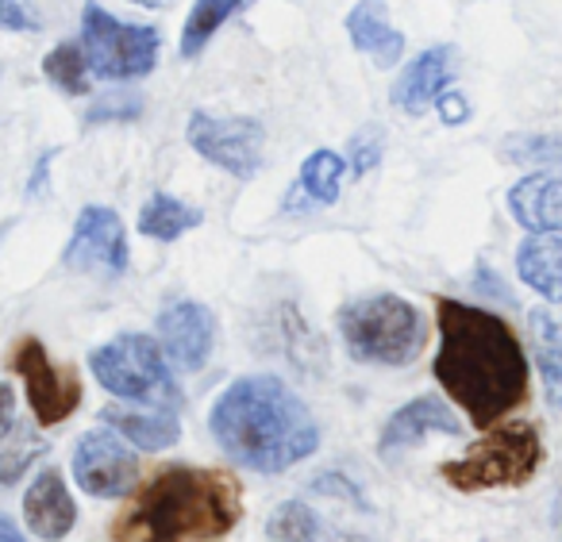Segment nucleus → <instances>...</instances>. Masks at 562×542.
Here are the masks:
<instances>
[{"mask_svg": "<svg viewBox=\"0 0 562 542\" xmlns=\"http://www.w3.org/2000/svg\"><path fill=\"white\" fill-rule=\"evenodd\" d=\"M436 381L474 427H493L528 400V354L513 327L474 304L436 301Z\"/></svg>", "mask_w": 562, "mask_h": 542, "instance_id": "obj_1", "label": "nucleus"}, {"mask_svg": "<svg viewBox=\"0 0 562 542\" xmlns=\"http://www.w3.org/2000/svg\"><path fill=\"white\" fill-rule=\"evenodd\" d=\"M209 431L232 462L255 473H285L321 447L308 404L270 373L232 381L212 404Z\"/></svg>", "mask_w": 562, "mask_h": 542, "instance_id": "obj_2", "label": "nucleus"}, {"mask_svg": "<svg viewBox=\"0 0 562 542\" xmlns=\"http://www.w3.org/2000/svg\"><path fill=\"white\" fill-rule=\"evenodd\" d=\"M239 519L243 493L232 473L173 465L132 496L112 523V542H220Z\"/></svg>", "mask_w": 562, "mask_h": 542, "instance_id": "obj_3", "label": "nucleus"}, {"mask_svg": "<svg viewBox=\"0 0 562 542\" xmlns=\"http://www.w3.org/2000/svg\"><path fill=\"white\" fill-rule=\"evenodd\" d=\"M336 324L351 358L367 365H408L416 362L424 339H428L420 308L393 293L359 296V301L344 304Z\"/></svg>", "mask_w": 562, "mask_h": 542, "instance_id": "obj_4", "label": "nucleus"}, {"mask_svg": "<svg viewBox=\"0 0 562 542\" xmlns=\"http://www.w3.org/2000/svg\"><path fill=\"white\" fill-rule=\"evenodd\" d=\"M543 462V439L531 424H493L467 454L447 458L439 477L454 493H490V488H524Z\"/></svg>", "mask_w": 562, "mask_h": 542, "instance_id": "obj_5", "label": "nucleus"}, {"mask_svg": "<svg viewBox=\"0 0 562 542\" xmlns=\"http://www.w3.org/2000/svg\"><path fill=\"white\" fill-rule=\"evenodd\" d=\"M93 377L120 400L147 404V408H181V388L166 370V354L150 335H116L112 342L89 354Z\"/></svg>", "mask_w": 562, "mask_h": 542, "instance_id": "obj_6", "label": "nucleus"}, {"mask_svg": "<svg viewBox=\"0 0 562 542\" xmlns=\"http://www.w3.org/2000/svg\"><path fill=\"white\" fill-rule=\"evenodd\" d=\"M81 50H86L89 74H97L101 81H135L158 66L162 35L150 24H120L101 4H86Z\"/></svg>", "mask_w": 562, "mask_h": 542, "instance_id": "obj_7", "label": "nucleus"}, {"mask_svg": "<svg viewBox=\"0 0 562 542\" xmlns=\"http://www.w3.org/2000/svg\"><path fill=\"white\" fill-rule=\"evenodd\" d=\"M186 139L209 166H220L224 173L239 181H250L262 170L266 132L250 116H212L193 112L186 124Z\"/></svg>", "mask_w": 562, "mask_h": 542, "instance_id": "obj_8", "label": "nucleus"}, {"mask_svg": "<svg viewBox=\"0 0 562 542\" xmlns=\"http://www.w3.org/2000/svg\"><path fill=\"white\" fill-rule=\"evenodd\" d=\"M12 370L20 373L27 388V400H32V411L40 419V427H55L63 419H70L81 404V381L70 365L50 362L47 347L40 339H20L16 350H12Z\"/></svg>", "mask_w": 562, "mask_h": 542, "instance_id": "obj_9", "label": "nucleus"}, {"mask_svg": "<svg viewBox=\"0 0 562 542\" xmlns=\"http://www.w3.org/2000/svg\"><path fill=\"white\" fill-rule=\"evenodd\" d=\"M63 262L78 273H104V278H120L132 262L127 255V232L124 219L104 204H86L74 224V235L63 250Z\"/></svg>", "mask_w": 562, "mask_h": 542, "instance_id": "obj_10", "label": "nucleus"}, {"mask_svg": "<svg viewBox=\"0 0 562 542\" xmlns=\"http://www.w3.org/2000/svg\"><path fill=\"white\" fill-rule=\"evenodd\" d=\"M135 473H139V462L127 450L124 434L89 431L74 447V481L81 485V493L116 500V496H127V488L135 485Z\"/></svg>", "mask_w": 562, "mask_h": 542, "instance_id": "obj_11", "label": "nucleus"}, {"mask_svg": "<svg viewBox=\"0 0 562 542\" xmlns=\"http://www.w3.org/2000/svg\"><path fill=\"white\" fill-rule=\"evenodd\" d=\"M158 347L178 370L201 373L216 347V316L201 301H173L158 312Z\"/></svg>", "mask_w": 562, "mask_h": 542, "instance_id": "obj_12", "label": "nucleus"}, {"mask_svg": "<svg viewBox=\"0 0 562 542\" xmlns=\"http://www.w3.org/2000/svg\"><path fill=\"white\" fill-rule=\"evenodd\" d=\"M428 434H462V419L436 396H416L385 419L382 434H378V454L393 462L405 450L420 447Z\"/></svg>", "mask_w": 562, "mask_h": 542, "instance_id": "obj_13", "label": "nucleus"}, {"mask_svg": "<svg viewBox=\"0 0 562 542\" xmlns=\"http://www.w3.org/2000/svg\"><path fill=\"white\" fill-rule=\"evenodd\" d=\"M459 50L454 47H428L401 70V78L393 81V104L408 116H424L428 109H436L439 93L451 86L454 70H459Z\"/></svg>", "mask_w": 562, "mask_h": 542, "instance_id": "obj_14", "label": "nucleus"}, {"mask_svg": "<svg viewBox=\"0 0 562 542\" xmlns=\"http://www.w3.org/2000/svg\"><path fill=\"white\" fill-rule=\"evenodd\" d=\"M24 519L32 527V534L47 542H58L74 531L78 523V504L66 493V481L58 470H43L32 481V488L24 493Z\"/></svg>", "mask_w": 562, "mask_h": 542, "instance_id": "obj_15", "label": "nucleus"}, {"mask_svg": "<svg viewBox=\"0 0 562 542\" xmlns=\"http://www.w3.org/2000/svg\"><path fill=\"white\" fill-rule=\"evenodd\" d=\"M508 212L524 232L562 235V178L559 173H528L508 189Z\"/></svg>", "mask_w": 562, "mask_h": 542, "instance_id": "obj_16", "label": "nucleus"}, {"mask_svg": "<svg viewBox=\"0 0 562 542\" xmlns=\"http://www.w3.org/2000/svg\"><path fill=\"white\" fill-rule=\"evenodd\" d=\"M347 35H351L355 50L374 58L382 70H390V66H397L405 58V35L390 24V12H385L382 0H359L347 12Z\"/></svg>", "mask_w": 562, "mask_h": 542, "instance_id": "obj_17", "label": "nucleus"}, {"mask_svg": "<svg viewBox=\"0 0 562 542\" xmlns=\"http://www.w3.org/2000/svg\"><path fill=\"white\" fill-rule=\"evenodd\" d=\"M516 273L543 301L562 304V235L528 232V239L516 250Z\"/></svg>", "mask_w": 562, "mask_h": 542, "instance_id": "obj_18", "label": "nucleus"}, {"mask_svg": "<svg viewBox=\"0 0 562 542\" xmlns=\"http://www.w3.org/2000/svg\"><path fill=\"white\" fill-rule=\"evenodd\" d=\"M344 178H347V158L336 155V150L321 147L301 162L297 185H293L285 208H313V204H336L339 193H344Z\"/></svg>", "mask_w": 562, "mask_h": 542, "instance_id": "obj_19", "label": "nucleus"}, {"mask_svg": "<svg viewBox=\"0 0 562 542\" xmlns=\"http://www.w3.org/2000/svg\"><path fill=\"white\" fill-rule=\"evenodd\" d=\"M101 419L109 427H116V434H124L127 442H135L139 450H166L181 439V424L173 411L166 408H150V411H132V408H112L101 411Z\"/></svg>", "mask_w": 562, "mask_h": 542, "instance_id": "obj_20", "label": "nucleus"}, {"mask_svg": "<svg viewBox=\"0 0 562 542\" xmlns=\"http://www.w3.org/2000/svg\"><path fill=\"white\" fill-rule=\"evenodd\" d=\"M201 208H193V204L178 201L170 193H155L139 208V232L155 242H178L186 232L201 227Z\"/></svg>", "mask_w": 562, "mask_h": 542, "instance_id": "obj_21", "label": "nucleus"}, {"mask_svg": "<svg viewBox=\"0 0 562 542\" xmlns=\"http://www.w3.org/2000/svg\"><path fill=\"white\" fill-rule=\"evenodd\" d=\"M243 9V0H196L186 16V27H181V58H196L204 47L212 43V35Z\"/></svg>", "mask_w": 562, "mask_h": 542, "instance_id": "obj_22", "label": "nucleus"}, {"mask_svg": "<svg viewBox=\"0 0 562 542\" xmlns=\"http://www.w3.org/2000/svg\"><path fill=\"white\" fill-rule=\"evenodd\" d=\"M531 331H536L539 377H543L551 404L562 408V324L547 316V312H536V316H531Z\"/></svg>", "mask_w": 562, "mask_h": 542, "instance_id": "obj_23", "label": "nucleus"}, {"mask_svg": "<svg viewBox=\"0 0 562 542\" xmlns=\"http://www.w3.org/2000/svg\"><path fill=\"white\" fill-rule=\"evenodd\" d=\"M43 74L55 89L70 97H86L89 93V63L81 43H58L47 58H43Z\"/></svg>", "mask_w": 562, "mask_h": 542, "instance_id": "obj_24", "label": "nucleus"}, {"mask_svg": "<svg viewBox=\"0 0 562 542\" xmlns=\"http://www.w3.org/2000/svg\"><path fill=\"white\" fill-rule=\"evenodd\" d=\"M501 158L513 162V166H543V170H559L562 166V139L559 135L516 132L501 143Z\"/></svg>", "mask_w": 562, "mask_h": 542, "instance_id": "obj_25", "label": "nucleus"}, {"mask_svg": "<svg viewBox=\"0 0 562 542\" xmlns=\"http://www.w3.org/2000/svg\"><path fill=\"white\" fill-rule=\"evenodd\" d=\"M266 534L273 542H316L321 539V519L308 504L301 500H285L270 511L266 519Z\"/></svg>", "mask_w": 562, "mask_h": 542, "instance_id": "obj_26", "label": "nucleus"}, {"mask_svg": "<svg viewBox=\"0 0 562 542\" xmlns=\"http://www.w3.org/2000/svg\"><path fill=\"white\" fill-rule=\"evenodd\" d=\"M43 450H47V442H43V439H27V442H20V447H12V450H0V488L16 485V481L27 473V465H32Z\"/></svg>", "mask_w": 562, "mask_h": 542, "instance_id": "obj_27", "label": "nucleus"}, {"mask_svg": "<svg viewBox=\"0 0 562 542\" xmlns=\"http://www.w3.org/2000/svg\"><path fill=\"white\" fill-rule=\"evenodd\" d=\"M347 166H351L359 178H367L370 170H374L378 162H382V132H374V127H367V132H359L351 139V147H347Z\"/></svg>", "mask_w": 562, "mask_h": 542, "instance_id": "obj_28", "label": "nucleus"}, {"mask_svg": "<svg viewBox=\"0 0 562 542\" xmlns=\"http://www.w3.org/2000/svg\"><path fill=\"white\" fill-rule=\"evenodd\" d=\"M40 27V20L27 12L24 0H0V32H35Z\"/></svg>", "mask_w": 562, "mask_h": 542, "instance_id": "obj_29", "label": "nucleus"}, {"mask_svg": "<svg viewBox=\"0 0 562 542\" xmlns=\"http://www.w3.org/2000/svg\"><path fill=\"white\" fill-rule=\"evenodd\" d=\"M436 112H439V120L443 124H467V116H470V104H467V97L462 93H454V89H443L439 93V101H436Z\"/></svg>", "mask_w": 562, "mask_h": 542, "instance_id": "obj_30", "label": "nucleus"}, {"mask_svg": "<svg viewBox=\"0 0 562 542\" xmlns=\"http://www.w3.org/2000/svg\"><path fill=\"white\" fill-rule=\"evenodd\" d=\"M143 112L139 101H101L89 112V124H104V120H135Z\"/></svg>", "mask_w": 562, "mask_h": 542, "instance_id": "obj_31", "label": "nucleus"}, {"mask_svg": "<svg viewBox=\"0 0 562 542\" xmlns=\"http://www.w3.org/2000/svg\"><path fill=\"white\" fill-rule=\"evenodd\" d=\"M12 427H16V396H12V388L0 381V439H9Z\"/></svg>", "mask_w": 562, "mask_h": 542, "instance_id": "obj_32", "label": "nucleus"}, {"mask_svg": "<svg viewBox=\"0 0 562 542\" xmlns=\"http://www.w3.org/2000/svg\"><path fill=\"white\" fill-rule=\"evenodd\" d=\"M0 542H27L24 534H20V527L12 523L9 516H0Z\"/></svg>", "mask_w": 562, "mask_h": 542, "instance_id": "obj_33", "label": "nucleus"}, {"mask_svg": "<svg viewBox=\"0 0 562 542\" xmlns=\"http://www.w3.org/2000/svg\"><path fill=\"white\" fill-rule=\"evenodd\" d=\"M132 4H143V9H158V4H170V0H132Z\"/></svg>", "mask_w": 562, "mask_h": 542, "instance_id": "obj_34", "label": "nucleus"}]
</instances>
